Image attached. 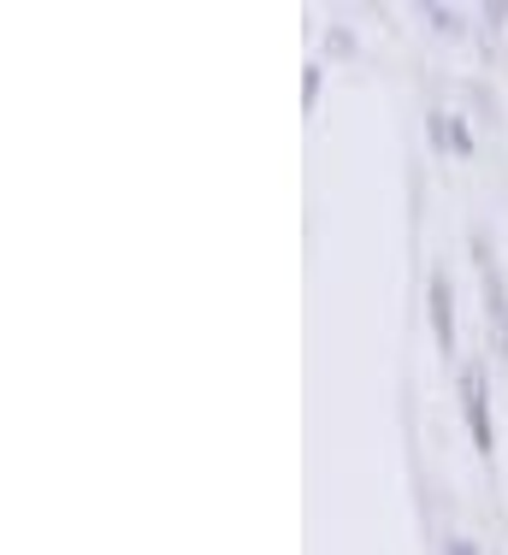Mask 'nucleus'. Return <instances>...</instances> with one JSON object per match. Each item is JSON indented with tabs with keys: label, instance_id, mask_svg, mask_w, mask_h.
<instances>
[{
	"label": "nucleus",
	"instance_id": "obj_1",
	"mask_svg": "<svg viewBox=\"0 0 508 555\" xmlns=\"http://www.w3.org/2000/svg\"><path fill=\"white\" fill-rule=\"evenodd\" d=\"M461 408H467V431H473V443L491 449V408H485V373H479V366L461 373Z\"/></svg>",
	"mask_w": 508,
	"mask_h": 555
},
{
	"label": "nucleus",
	"instance_id": "obj_2",
	"mask_svg": "<svg viewBox=\"0 0 508 555\" xmlns=\"http://www.w3.org/2000/svg\"><path fill=\"white\" fill-rule=\"evenodd\" d=\"M426 301H432V332H437V349H456V313H449V278L432 272V284H426Z\"/></svg>",
	"mask_w": 508,
	"mask_h": 555
},
{
	"label": "nucleus",
	"instance_id": "obj_3",
	"mask_svg": "<svg viewBox=\"0 0 508 555\" xmlns=\"http://www.w3.org/2000/svg\"><path fill=\"white\" fill-rule=\"evenodd\" d=\"M485 308H491V337H497V354H508V301H503V278L485 272Z\"/></svg>",
	"mask_w": 508,
	"mask_h": 555
},
{
	"label": "nucleus",
	"instance_id": "obj_4",
	"mask_svg": "<svg viewBox=\"0 0 508 555\" xmlns=\"http://www.w3.org/2000/svg\"><path fill=\"white\" fill-rule=\"evenodd\" d=\"M426 18H432L437 30H461V24H456V12H449V7H426Z\"/></svg>",
	"mask_w": 508,
	"mask_h": 555
},
{
	"label": "nucleus",
	"instance_id": "obj_5",
	"mask_svg": "<svg viewBox=\"0 0 508 555\" xmlns=\"http://www.w3.org/2000/svg\"><path fill=\"white\" fill-rule=\"evenodd\" d=\"M449 555H473V544H467V538H449Z\"/></svg>",
	"mask_w": 508,
	"mask_h": 555
}]
</instances>
